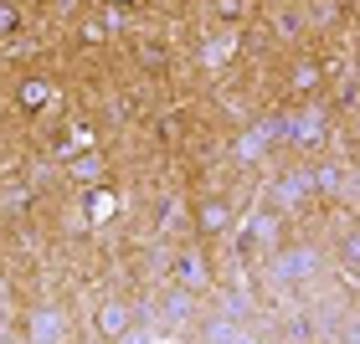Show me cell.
<instances>
[{
    "label": "cell",
    "instance_id": "1",
    "mask_svg": "<svg viewBox=\"0 0 360 344\" xmlns=\"http://www.w3.org/2000/svg\"><path fill=\"white\" fill-rule=\"evenodd\" d=\"M93 324H98V334L103 339H124L129 334V303H119V298H108V303H98V314H93Z\"/></svg>",
    "mask_w": 360,
    "mask_h": 344
},
{
    "label": "cell",
    "instance_id": "2",
    "mask_svg": "<svg viewBox=\"0 0 360 344\" xmlns=\"http://www.w3.org/2000/svg\"><path fill=\"white\" fill-rule=\"evenodd\" d=\"M195 226H201V237H221L226 226H232V206L211 195V201H201V206H195Z\"/></svg>",
    "mask_w": 360,
    "mask_h": 344
},
{
    "label": "cell",
    "instance_id": "3",
    "mask_svg": "<svg viewBox=\"0 0 360 344\" xmlns=\"http://www.w3.org/2000/svg\"><path fill=\"white\" fill-rule=\"evenodd\" d=\"M46 103H52V83H46V77H26V83L15 88V108L21 113H41Z\"/></svg>",
    "mask_w": 360,
    "mask_h": 344
},
{
    "label": "cell",
    "instance_id": "4",
    "mask_svg": "<svg viewBox=\"0 0 360 344\" xmlns=\"http://www.w3.org/2000/svg\"><path fill=\"white\" fill-rule=\"evenodd\" d=\"M211 15H217L221 26H237V21L252 15V6H248V0H211Z\"/></svg>",
    "mask_w": 360,
    "mask_h": 344
},
{
    "label": "cell",
    "instance_id": "5",
    "mask_svg": "<svg viewBox=\"0 0 360 344\" xmlns=\"http://www.w3.org/2000/svg\"><path fill=\"white\" fill-rule=\"evenodd\" d=\"M57 150H62V154H72V150H77V154H88V150H93V128H88V124L62 128V144H57Z\"/></svg>",
    "mask_w": 360,
    "mask_h": 344
},
{
    "label": "cell",
    "instance_id": "6",
    "mask_svg": "<svg viewBox=\"0 0 360 344\" xmlns=\"http://www.w3.org/2000/svg\"><path fill=\"white\" fill-rule=\"evenodd\" d=\"M180 283H186V288H206V283H211L206 262H201V257H180Z\"/></svg>",
    "mask_w": 360,
    "mask_h": 344
},
{
    "label": "cell",
    "instance_id": "7",
    "mask_svg": "<svg viewBox=\"0 0 360 344\" xmlns=\"http://www.w3.org/2000/svg\"><path fill=\"white\" fill-rule=\"evenodd\" d=\"M15 31H21V6H15V0H0V41L15 37Z\"/></svg>",
    "mask_w": 360,
    "mask_h": 344
},
{
    "label": "cell",
    "instance_id": "8",
    "mask_svg": "<svg viewBox=\"0 0 360 344\" xmlns=\"http://www.w3.org/2000/svg\"><path fill=\"white\" fill-rule=\"evenodd\" d=\"M98 170H103V159H98V154H88V159H72V175H77V180H88V175H98Z\"/></svg>",
    "mask_w": 360,
    "mask_h": 344
},
{
    "label": "cell",
    "instance_id": "9",
    "mask_svg": "<svg viewBox=\"0 0 360 344\" xmlns=\"http://www.w3.org/2000/svg\"><path fill=\"white\" fill-rule=\"evenodd\" d=\"M314 83H319V67H299V72H293V88H299V93H309Z\"/></svg>",
    "mask_w": 360,
    "mask_h": 344
},
{
    "label": "cell",
    "instance_id": "10",
    "mask_svg": "<svg viewBox=\"0 0 360 344\" xmlns=\"http://www.w3.org/2000/svg\"><path fill=\"white\" fill-rule=\"evenodd\" d=\"M77 37H83L88 46H98V41H103V26H98V21H83V26H77Z\"/></svg>",
    "mask_w": 360,
    "mask_h": 344
},
{
    "label": "cell",
    "instance_id": "11",
    "mask_svg": "<svg viewBox=\"0 0 360 344\" xmlns=\"http://www.w3.org/2000/svg\"><path fill=\"white\" fill-rule=\"evenodd\" d=\"M108 6H134V0H108Z\"/></svg>",
    "mask_w": 360,
    "mask_h": 344
}]
</instances>
